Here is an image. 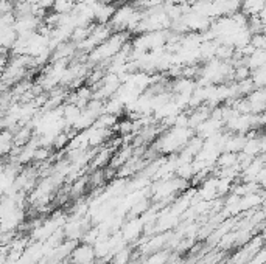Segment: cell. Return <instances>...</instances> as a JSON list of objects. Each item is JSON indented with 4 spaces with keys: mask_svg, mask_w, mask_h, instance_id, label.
<instances>
[{
    "mask_svg": "<svg viewBox=\"0 0 266 264\" xmlns=\"http://www.w3.org/2000/svg\"><path fill=\"white\" fill-rule=\"evenodd\" d=\"M195 135V131L190 128H176L172 126V129L167 131L161 140L157 142V151L164 154H172L176 151H180L185 146V143Z\"/></svg>",
    "mask_w": 266,
    "mask_h": 264,
    "instance_id": "obj_1",
    "label": "cell"
},
{
    "mask_svg": "<svg viewBox=\"0 0 266 264\" xmlns=\"http://www.w3.org/2000/svg\"><path fill=\"white\" fill-rule=\"evenodd\" d=\"M130 40L128 38V31H123V33H115L111 35L108 39L98 47H95L90 53H89V61L90 62H104L109 61L111 58H114L117 53L122 50V47Z\"/></svg>",
    "mask_w": 266,
    "mask_h": 264,
    "instance_id": "obj_2",
    "label": "cell"
},
{
    "mask_svg": "<svg viewBox=\"0 0 266 264\" xmlns=\"http://www.w3.org/2000/svg\"><path fill=\"white\" fill-rule=\"evenodd\" d=\"M135 13V8L130 3H125L120 8H115V13L111 19V28L112 31H117V33H123V31L128 30V24L133 17V14Z\"/></svg>",
    "mask_w": 266,
    "mask_h": 264,
    "instance_id": "obj_3",
    "label": "cell"
},
{
    "mask_svg": "<svg viewBox=\"0 0 266 264\" xmlns=\"http://www.w3.org/2000/svg\"><path fill=\"white\" fill-rule=\"evenodd\" d=\"M70 258L73 264H90L92 260L95 258V250L92 244L75 246V249L70 253Z\"/></svg>",
    "mask_w": 266,
    "mask_h": 264,
    "instance_id": "obj_4",
    "label": "cell"
},
{
    "mask_svg": "<svg viewBox=\"0 0 266 264\" xmlns=\"http://www.w3.org/2000/svg\"><path fill=\"white\" fill-rule=\"evenodd\" d=\"M93 20H97V24H108L115 13V6L112 3H98L93 2Z\"/></svg>",
    "mask_w": 266,
    "mask_h": 264,
    "instance_id": "obj_5",
    "label": "cell"
},
{
    "mask_svg": "<svg viewBox=\"0 0 266 264\" xmlns=\"http://www.w3.org/2000/svg\"><path fill=\"white\" fill-rule=\"evenodd\" d=\"M248 100L251 106V113H263L265 111V103H266V90L265 87L262 89H254L248 97H244Z\"/></svg>",
    "mask_w": 266,
    "mask_h": 264,
    "instance_id": "obj_6",
    "label": "cell"
},
{
    "mask_svg": "<svg viewBox=\"0 0 266 264\" xmlns=\"http://www.w3.org/2000/svg\"><path fill=\"white\" fill-rule=\"evenodd\" d=\"M266 64V51L265 50H254L252 55L244 58V66H246L251 72L265 67Z\"/></svg>",
    "mask_w": 266,
    "mask_h": 264,
    "instance_id": "obj_7",
    "label": "cell"
},
{
    "mask_svg": "<svg viewBox=\"0 0 266 264\" xmlns=\"http://www.w3.org/2000/svg\"><path fill=\"white\" fill-rule=\"evenodd\" d=\"M263 8H265V0H241L240 3V11L248 17L257 16Z\"/></svg>",
    "mask_w": 266,
    "mask_h": 264,
    "instance_id": "obj_8",
    "label": "cell"
},
{
    "mask_svg": "<svg viewBox=\"0 0 266 264\" xmlns=\"http://www.w3.org/2000/svg\"><path fill=\"white\" fill-rule=\"evenodd\" d=\"M195 89H196V82L193 79H188V78H177L173 82L175 95H187V97H190Z\"/></svg>",
    "mask_w": 266,
    "mask_h": 264,
    "instance_id": "obj_9",
    "label": "cell"
},
{
    "mask_svg": "<svg viewBox=\"0 0 266 264\" xmlns=\"http://www.w3.org/2000/svg\"><path fill=\"white\" fill-rule=\"evenodd\" d=\"M238 154L235 152H221L218 157H217V160H215V165L220 168V170H226V168H232V166H235L238 165Z\"/></svg>",
    "mask_w": 266,
    "mask_h": 264,
    "instance_id": "obj_10",
    "label": "cell"
},
{
    "mask_svg": "<svg viewBox=\"0 0 266 264\" xmlns=\"http://www.w3.org/2000/svg\"><path fill=\"white\" fill-rule=\"evenodd\" d=\"M119 123V117H115V115H111V113H100L97 120H95L93 126L95 128H101V129H109L112 131L115 128V124Z\"/></svg>",
    "mask_w": 266,
    "mask_h": 264,
    "instance_id": "obj_11",
    "label": "cell"
},
{
    "mask_svg": "<svg viewBox=\"0 0 266 264\" xmlns=\"http://www.w3.org/2000/svg\"><path fill=\"white\" fill-rule=\"evenodd\" d=\"M125 111V106L117 100L115 97H111L104 101V112L106 113H111V115H115V117H120L122 112Z\"/></svg>",
    "mask_w": 266,
    "mask_h": 264,
    "instance_id": "obj_12",
    "label": "cell"
},
{
    "mask_svg": "<svg viewBox=\"0 0 266 264\" xmlns=\"http://www.w3.org/2000/svg\"><path fill=\"white\" fill-rule=\"evenodd\" d=\"M73 6H75L73 0H55L51 9L55 14H69L73 11Z\"/></svg>",
    "mask_w": 266,
    "mask_h": 264,
    "instance_id": "obj_13",
    "label": "cell"
},
{
    "mask_svg": "<svg viewBox=\"0 0 266 264\" xmlns=\"http://www.w3.org/2000/svg\"><path fill=\"white\" fill-rule=\"evenodd\" d=\"M254 87L255 89H262L265 87V82H266V69L262 67V69H257V70H252L251 75H249Z\"/></svg>",
    "mask_w": 266,
    "mask_h": 264,
    "instance_id": "obj_14",
    "label": "cell"
},
{
    "mask_svg": "<svg viewBox=\"0 0 266 264\" xmlns=\"http://www.w3.org/2000/svg\"><path fill=\"white\" fill-rule=\"evenodd\" d=\"M249 44L255 48V50H265L266 47V39L263 33H257V35H252L251 36V42Z\"/></svg>",
    "mask_w": 266,
    "mask_h": 264,
    "instance_id": "obj_15",
    "label": "cell"
},
{
    "mask_svg": "<svg viewBox=\"0 0 266 264\" xmlns=\"http://www.w3.org/2000/svg\"><path fill=\"white\" fill-rule=\"evenodd\" d=\"M48 157H50V148L39 146V148H36V151H35L33 160H36V162H45Z\"/></svg>",
    "mask_w": 266,
    "mask_h": 264,
    "instance_id": "obj_16",
    "label": "cell"
},
{
    "mask_svg": "<svg viewBox=\"0 0 266 264\" xmlns=\"http://www.w3.org/2000/svg\"><path fill=\"white\" fill-rule=\"evenodd\" d=\"M165 261H167L165 253H156V255H153L150 260L146 261V264H164Z\"/></svg>",
    "mask_w": 266,
    "mask_h": 264,
    "instance_id": "obj_17",
    "label": "cell"
}]
</instances>
